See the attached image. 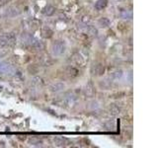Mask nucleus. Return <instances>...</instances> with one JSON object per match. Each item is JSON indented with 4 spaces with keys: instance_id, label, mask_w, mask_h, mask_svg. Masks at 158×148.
<instances>
[{
    "instance_id": "f257e3e1",
    "label": "nucleus",
    "mask_w": 158,
    "mask_h": 148,
    "mask_svg": "<svg viewBox=\"0 0 158 148\" xmlns=\"http://www.w3.org/2000/svg\"><path fill=\"white\" fill-rule=\"evenodd\" d=\"M16 45L15 33H5L0 36V48H12Z\"/></svg>"
},
{
    "instance_id": "f03ea898",
    "label": "nucleus",
    "mask_w": 158,
    "mask_h": 148,
    "mask_svg": "<svg viewBox=\"0 0 158 148\" xmlns=\"http://www.w3.org/2000/svg\"><path fill=\"white\" fill-rule=\"evenodd\" d=\"M65 43L63 41H56L52 46V52L53 55H61L65 52Z\"/></svg>"
},
{
    "instance_id": "7ed1b4c3",
    "label": "nucleus",
    "mask_w": 158,
    "mask_h": 148,
    "mask_svg": "<svg viewBox=\"0 0 158 148\" xmlns=\"http://www.w3.org/2000/svg\"><path fill=\"white\" fill-rule=\"evenodd\" d=\"M91 73L95 76H101L105 73V66H104L103 63L97 62L94 63L91 67Z\"/></svg>"
},
{
    "instance_id": "20e7f679",
    "label": "nucleus",
    "mask_w": 158,
    "mask_h": 148,
    "mask_svg": "<svg viewBox=\"0 0 158 148\" xmlns=\"http://www.w3.org/2000/svg\"><path fill=\"white\" fill-rule=\"evenodd\" d=\"M5 16L8 18H14V17L18 16L20 14V10L16 7V6H9V7L5 10Z\"/></svg>"
},
{
    "instance_id": "39448f33",
    "label": "nucleus",
    "mask_w": 158,
    "mask_h": 148,
    "mask_svg": "<svg viewBox=\"0 0 158 148\" xmlns=\"http://www.w3.org/2000/svg\"><path fill=\"white\" fill-rule=\"evenodd\" d=\"M83 31L85 32L86 34H88L89 36H92V37H96L98 35V31H97V29L95 27L93 26H89V25H86L83 27Z\"/></svg>"
},
{
    "instance_id": "423d86ee",
    "label": "nucleus",
    "mask_w": 158,
    "mask_h": 148,
    "mask_svg": "<svg viewBox=\"0 0 158 148\" xmlns=\"http://www.w3.org/2000/svg\"><path fill=\"white\" fill-rule=\"evenodd\" d=\"M64 87H65V85L63 83L56 82V83L52 84V85L50 86V91H52V92L58 93V92H60V91H62L63 89H64Z\"/></svg>"
},
{
    "instance_id": "0eeeda50",
    "label": "nucleus",
    "mask_w": 158,
    "mask_h": 148,
    "mask_svg": "<svg viewBox=\"0 0 158 148\" xmlns=\"http://www.w3.org/2000/svg\"><path fill=\"white\" fill-rule=\"evenodd\" d=\"M107 5H108V0H97L94 7L97 11H101V10L105 9Z\"/></svg>"
},
{
    "instance_id": "6e6552de",
    "label": "nucleus",
    "mask_w": 158,
    "mask_h": 148,
    "mask_svg": "<svg viewBox=\"0 0 158 148\" xmlns=\"http://www.w3.org/2000/svg\"><path fill=\"white\" fill-rule=\"evenodd\" d=\"M53 142H55L56 146L61 147V146H64L67 143V139L62 136H55V138H53Z\"/></svg>"
},
{
    "instance_id": "1a4fd4ad",
    "label": "nucleus",
    "mask_w": 158,
    "mask_h": 148,
    "mask_svg": "<svg viewBox=\"0 0 158 148\" xmlns=\"http://www.w3.org/2000/svg\"><path fill=\"white\" fill-rule=\"evenodd\" d=\"M73 60L77 63L78 65L80 66H83L84 64H85V58H83L81 53H75L74 55H73Z\"/></svg>"
},
{
    "instance_id": "9d476101",
    "label": "nucleus",
    "mask_w": 158,
    "mask_h": 148,
    "mask_svg": "<svg viewBox=\"0 0 158 148\" xmlns=\"http://www.w3.org/2000/svg\"><path fill=\"white\" fill-rule=\"evenodd\" d=\"M42 36L45 39H49L50 37L52 36V29L49 28L48 26H43L42 28Z\"/></svg>"
},
{
    "instance_id": "9b49d317",
    "label": "nucleus",
    "mask_w": 158,
    "mask_h": 148,
    "mask_svg": "<svg viewBox=\"0 0 158 148\" xmlns=\"http://www.w3.org/2000/svg\"><path fill=\"white\" fill-rule=\"evenodd\" d=\"M94 93H95V89H94V86L91 82H89L88 84L86 85V88H85V94L86 96H88L89 98H91V97L94 95Z\"/></svg>"
},
{
    "instance_id": "f8f14e48",
    "label": "nucleus",
    "mask_w": 158,
    "mask_h": 148,
    "mask_svg": "<svg viewBox=\"0 0 158 148\" xmlns=\"http://www.w3.org/2000/svg\"><path fill=\"white\" fill-rule=\"evenodd\" d=\"M110 24H111L110 20L106 18V17H102V18L98 20V26L101 27V28H107V27L110 26Z\"/></svg>"
},
{
    "instance_id": "ddd939ff",
    "label": "nucleus",
    "mask_w": 158,
    "mask_h": 148,
    "mask_svg": "<svg viewBox=\"0 0 158 148\" xmlns=\"http://www.w3.org/2000/svg\"><path fill=\"white\" fill-rule=\"evenodd\" d=\"M109 111L112 116H118L121 113V108H119L117 105H115V104H113V105L110 106Z\"/></svg>"
},
{
    "instance_id": "4468645a",
    "label": "nucleus",
    "mask_w": 158,
    "mask_h": 148,
    "mask_svg": "<svg viewBox=\"0 0 158 148\" xmlns=\"http://www.w3.org/2000/svg\"><path fill=\"white\" fill-rule=\"evenodd\" d=\"M120 16L124 19H132L133 18L132 12H130L129 10H125V9H120Z\"/></svg>"
},
{
    "instance_id": "2eb2a0df",
    "label": "nucleus",
    "mask_w": 158,
    "mask_h": 148,
    "mask_svg": "<svg viewBox=\"0 0 158 148\" xmlns=\"http://www.w3.org/2000/svg\"><path fill=\"white\" fill-rule=\"evenodd\" d=\"M43 13L46 16H52L53 13H55V7H53V6H52V5L46 6V7L43 9Z\"/></svg>"
},
{
    "instance_id": "dca6fc26",
    "label": "nucleus",
    "mask_w": 158,
    "mask_h": 148,
    "mask_svg": "<svg viewBox=\"0 0 158 148\" xmlns=\"http://www.w3.org/2000/svg\"><path fill=\"white\" fill-rule=\"evenodd\" d=\"M10 70V64L7 61H0V72L5 73Z\"/></svg>"
},
{
    "instance_id": "f3484780",
    "label": "nucleus",
    "mask_w": 158,
    "mask_h": 148,
    "mask_svg": "<svg viewBox=\"0 0 158 148\" xmlns=\"http://www.w3.org/2000/svg\"><path fill=\"white\" fill-rule=\"evenodd\" d=\"M66 73L68 74L70 77H76L77 75H78L79 72H78V69H77V68H75V67L70 66V67H68V68H67Z\"/></svg>"
},
{
    "instance_id": "a211bd4d",
    "label": "nucleus",
    "mask_w": 158,
    "mask_h": 148,
    "mask_svg": "<svg viewBox=\"0 0 158 148\" xmlns=\"http://www.w3.org/2000/svg\"><path fill=\"white\" fill-rule=\"evenodd\" d=\"M123 76V71L122 70H117V71H114L113 73H111L110 77H112L113 79H119Z\"/></svg>"
},
{
    "instance_id": "6ab92c4d",
    "label": "nucleus",
    "mask_w": 158,
    "mask_h": 148,
    "mask_svg": "<svg viewBox=\"0 0 158 148\" xmlns=\"http://www.w3.org/2000/svg\"><path fill=\"white\" fill-rule=\"evenodd\" d=\"M8 1H9V0H0V7H1V6L6 5Z\"/></svg>"
},
{
    "instance_id": "aec40b11",
    "label": "nucleus",
    "mask_w": 158,
    "mask_h": 148,
    "mask_svg": "<svg viewBox=\"0 0 158 148\" xmlns=\"http://www.w3.org/2000/svg\"><path fill=\"white\" fill-rule=\"evenodd\" d=\"M89 21H90L89 17H86V16L82 17V22H84V23H87V22H89Z\"/></svg>"
},
{
    "instance_id": "412c9836",
    "label": "nucleus",
    "mask_w": 158,
    "mask_h": 148,
    "mask_svg": "<svg viewBox=\"0 0 158 148\" xmlns=\"http://www.w3.org/2000/svg\"><path fill=\"white\" fill-rule=\"evenodd\" d=\"M3 55H3V53H0V59H1V58H3Z\"/></svg>"
}]
</instances>
